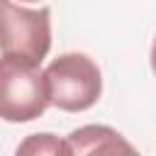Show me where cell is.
I'll use <instances>...</instances> for the list:
<instances>
[{
    "label": "cell",
    "instance_id": "obj_5",
    "mask_svg": "<svg viewBox=\"0 0 156 156\" xmlns=\"http://www.w3.org/2000/svg\"><path fill=\"white\" fill-rule=\"evenodd\" d=\"M15 156H73L71 144L51 132L29 134L15 149Z\"/></svg>",
    "mask_w": 156,
    "mask_h": 156
},
{
    "label": "cell",
    "instance_id": "obj_6",
    "mask_svg": "<svg viewBox=\"0 0 156 156\" xmlns=\"http://www.w3.org/2000/svg\"><path fill=\"white\" fill-rule=\"evenodd\" d=\"M151 68H154V73H156V39H154V44H151Z\"/></svg>",
    "mask_w": 156,
    "mask_h": 156
},
{
    "label": "cell",
    "instance_id": "obj_3",
    "mask_svg": "<svg viewBox=\"0 0 156 156\" xmlns=\"http://www.w3.org/2000/svg\"><path fill=\"white\" fill-rule=\"evenodd\" d=\"M49 107L44 71L22 58H0V119L32 122Z\"/></svg>",
    "mask_w": 156,
    "mask_h": 156
},
{
    "label": "cell",
    "instance_id": "obj_1",
    "mask_svg": "<svg viewBox=\"0 0 156 156\" xmlns=\"http://www.w3.org/2000/svg\"><path fill=\"white\" fill-rule=\"evenodd\" d=\"M49 105L63 112H83L93 107L102 93V76L98 63L85 54H61L46 71Z\"/></svg>",
    "mask_w": 156,
    "mask_h": 156
},
{
    "label": "cell",
    "instance_id": "obj_4",
    "mask_svg": "<svg viewBox=\"0 0 156 156\" xmlns=\"http://www.w3.org/2000/svg\"><path fill=\"white\" fill-rule=\"evenodd\" d=\"M73 156H141L117 129L107 124H85L68 134Z\"/></svg>",
    "mask_w": 156,
    "mask_h": 156
},
{
    "label": "cell",
    "instance_id": "obj_2",
    "mask_svg": "<svg viewBox=\"0 0 156 156\" xmlns=\"http://www.w3.org/2000/svg\"><path fill=\"white\" fill-rule=\"evenodd\" d=\"M51 49V10L0 2V51L10 58L41 63Z\"/></svg>",
    "mask_w": 156,
    "mask_h": 156
}]
</instances>
